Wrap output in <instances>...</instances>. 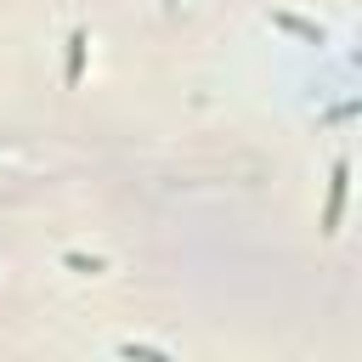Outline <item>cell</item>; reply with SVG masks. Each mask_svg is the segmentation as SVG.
<instances>
[{"label": "cell", "instance_id": "6da1fadb", "mask_svg": "<svg viewBox=\"0 0 362 362\" xmlns=\"http://www.w3.org/2000/svg\"><path fill=\"white\" fill-rule=\"evenodd\" d=\"M345 181H351V164L339 158V164H334V181H328V204H322V232H339V215H345Z\"/></svg>", "mask_w": 362, "mask_h": 362}, {"label": "cell", "instance_id": "7a4b0ae2", "mask_svg": "<svg viewBox=\"0 0 362 362\" xmlns=\"http://www.w3.org/2000/svg\"><path fill=\"white\" fill-rule=\"evenodd\" d=\"M85 45H90V40H85V28H79V34L68 40V68H62L68 85H79V74H85Z\"/></svg>", "mask_w": 362, "mask_h": 362}, {"label": "cell", "instance_id": "3957f363", "mask_svg": "<svg viewBox=\"0 0 362 362\" xmlns=\"http://www.w3.org/2000/svg\"><path fill=\"white\" fill-rule=\"evenodd\" d=\"M272 23H277V28H288V34H300V40H317V45H322V28H317V23H305V17H288V11H272Z\"/></svg>", "mask_w": 362, "mask_h": 362}]
</instances>
